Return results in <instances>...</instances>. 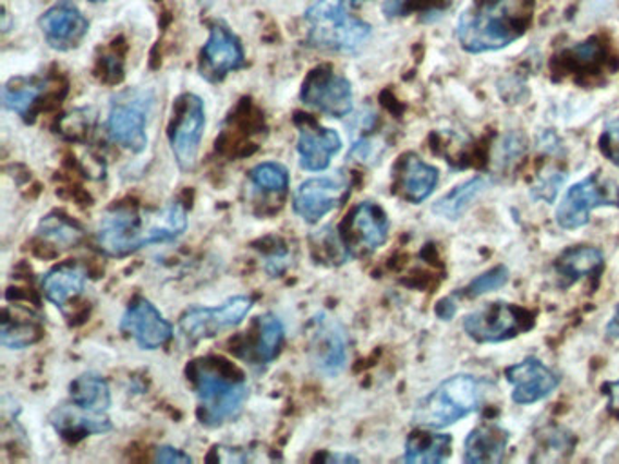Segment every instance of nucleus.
Masks as SVG:
<instances>
[{
    "label": "nucleus",
    "instance_id": "nucleus-11",
    "mask_svg": "<svg viewBox=\"0 0 619 464\" xmlns=\"http://www.w3.org/2000/svg\"><path fill=\"white\" fill-rule=\"evenodd\" d=\"M300 97L305 106L327 117H332V119H343L353 111L351 82L345 76L335 73L327 65L311 71L304 81Z\"/></svg>",
    "mask_w": 619,
    "mask_h": 464
},
{
    "label": "nucleus",
    "instance_id": "nucleus-38",
    "mask_svg": "<svg viewBox=\"0 0 619 464\" xmlns=\"http://www.w3.org/2000/svg\"><path fill=\"white\" fill-rule=\"evenodd\" d=\"M424 0H386L384 2V13L387 16H403L413 10L422 8Z\"/></svg>",
    "mask_w": 619,
    "mask_h": 464
},
{
    "label": "nucleus",
    "instance_id": "nucleus-33",
    "mask_svg": "<svg viewBox=\"0 0 619 464\" xmlns=\"http://www.w3.org/2000/svg\"><path fill=\"white\" fill-rule=\"evenodd\" d=\"M38 340V330L32 323H21L15 321L11 323L10 319H5L0 332V343L8 349H26Z\"/></svg>",
    "mask_w": 619,
    "mask_h": 464
},
{
    "label": "nucleus",
    "instance_id": "nucleus-2",
    "mask_svg": "<svg viewBox=\"0 0 619 464\" xmlns=\"http://www.w3.org/2000/svg\"><path fill=\"white\" fill-rule=\"evenodd\" d=\"M534 0H474L458 22V40L469 53L507 48L527 32Z\"/></svg>",
    "mask_w": 619,
    "mask_h": 464
},
{
    "label": "nucleus",
    "instance_id": "nucleus-32",
    "mask_svg": "<svg viewBox=\"0 0 619 464\" xmlns=\"http://www.w3.org/2000/svg\"><path fill=\"white\" fill-rule=\"evenodd\" d=\"M313 251H320V259H327L331 264H343L351 254L342 234H338L332 228L321 229L313 236Z\"/></svg>",
    "mask_w": 619,
    "mask_h": 464
},
{
    "label": "nucleus",
    "instance_id": "nucleus-39",
    "mask_svg": "<svg viewBox=\"0 0 619 464\" xmlns=\"http://www.w3.org/2000/svg\"><path fill=\"white\" fill-rule=\"evenodd\" d=\"M155 461L158 463H191L193 460L182 450L173 449V447H158L155 450Z\"/></svg>",
    "mask_w": 619,
    "mask_h": 464
},
{
    "label": "nucleus",
    "instance_id": "nucleus-36",
    "mask_svg": "<svg viewBox=\"0 0 619 464\" xmlns=\"http://www.w3.org/2000/svg\"><path fill=\"white\" fill-rule=\"evenodd\" d=\"M563 182H566V174L560 173V171H550L549 174H545L534 184L533 195L539 200L553 202Z\"/></svg>",
    "mask_w": 619,
    "mask_h": 464
},
{
    "label": "nucleus",
    "instance_id": "nucleus-19",
    "mask_svg": "<svg viewBox=\"0 0 619 464\" xmlns=\"http://www.w3.org/2000/svg\"><path fill=\"white\" fill-rule=\"evenodd\" d=\"M300 166L307 171H326L332 157L342 149V138L337 131L316 125L311 120L299 124Z\"/></svg>",
    "mask_w": 619,
    "mask_h": 464
},
{
    "label": "nucleus",
    "instance_id": "nucleus-12",
    "mask_svg": "<svg viewBox=\"0 0 619 464\" xmlns=\"http://www.w3.org/2000/svg\"><path fill=\"white\" fill-rule=\"evenodd\" d=\"M310 357L324 376H337L348 363V335L329 314H318L310 330Z\"/></svg>",
    "mask_w": 619,
    "mask_h": 464
},
{
    "label": "nucleus",
    "instance_id": "nucleus-20",
    "mask_svg": "<svg viewBox=\"0 0 619 464\" xmlns=\"http://www.w3.org/2000/svg\"><path fill=\"white\" fill-rule=\"evenodd\" d=\"M54 430L65 439H81L93 434H106L111 430V422L106 414L84 411L75 403L54 408L49 416Z\"/></svg>",
    "mask_w": 619,
    "mask_h": 464
},
{
    "label": "nucleus",
    "instance_id": "nucleus-28",
    "mask_svg": "<svg viewBox=\"0 0 619 464\" xmlns=\"http://www.w3.org/2000/svg\"><path fill=\"white\" fill-rule=\"evenodd\" d=\"M451 452V438L440 434L416 432L405 444L408 463H441Z\"/></svg>",
    "mask_w": 619,
    "mask_h": 464
},
{
    "label": "nucleus",
    "instance_id": "nucleus-41",
    "mask_svg": "<svg viewBox=\"0 0 619 464\" xmlns=\"http://www.w3.org/2000/svg\"><path fill=\"white\" fill-rule=\"evenodd\" d=\"M454 313H457V305H452L451 297L444 300V302H440V305H438V316H440V318L451 319Z\"/></svg>",
    "mask_w": 619,
    "mask_h": 464
},
{
    "label": "nucleus",
    "instance_id": "nucleus-1",
    "mask_svg": "<svg viewBox=\"0 0 619 464\" xmlns=\"http://www.w3.org/2000/svg\"><path fill=\"white\" fill-rule=\"evenodd\" d=\"M185 229L187 215L179 204L146 212L133 207H114L98 222L97 243L111 258H124L153 243L173 242Z\"/></svg>",
    "mask_w": 619,
    "mask_h": 464
},
{
    "label": "nucleus",
    "instance_id": "nucleus-21",
    "mask_svg": "<svg viewBox=\"0 0 619 464\" xmlns=\"http://www.w3.org/2000/svg\"><path fill=\"white\" fill-rule=\"evenodd\" d=\"M438 185V171L420 160L416 155H405L398 166V190L413 204L427 200Z\"/></svg>",
    "mask_w": 619,
    "mask_h": 464
},
{
    "label": "nucleus",
    "instance_id": "nucleus-30",
    "mask_svg": "<svg viewBox=\"0 0 619 464\" xmlns=\"http://www.w3.org/2000/svg\"><path fill=\"white\" fill-rule=\"evenodd\" d=\"M38 234L53 243L57 247L71 248L75 247L76 243H81L84 232L71 222L68 218L60 217V215H49L44 218L40 225H38Z\"/></svg>",
    "mask_w": 619,
    "mask_h": 464
},
{
    "label": "nucleus",
    "instance_id": "nucleus-42",
    "mask_svg": "<svg viewBox=\"0 0 619 464\" xmlns=\"http://www.w3.org/2000/svg\"><path fill=\"white\" fill-rule=\"evenodd\" d=\"M607 334L610 340H619V305L616 308L615 318L610 319L609 327H607Z\"/></svg>",
    "mask_w": 619,
    "mask_h": 464
},
{
    "label": "nucleus",
    "instance_id": "nucleus-35",
    "mask_svg": "<svg viewBox=\"0 0 619 464\" xmlns=\"http://www.w3.org/2000/svg\"><path fill=\"white\" fill-rule=\"evenodd\" d=\"M92 111L89 109H78L73 113L68 114L62 120V133L70 136L71 141H81L82 135H86L87 131L92 130L93 125Z\"/></svg>",
    "mask_w": 619,
    "mask_h": 464
},
{
    "label": "nucleus",
    "instance_id": "nucleus-7",
    "mask_svg": "<svg viewBox=\"0 0 619 464\" xmlns=\"http://www.w3.org/2000/svg\"><path fill=\"white\" fill-rule=\"evenodd\" d=\"M204 130H206V108L202 98L193 93H185L177 98L173 120L169 125V144L174 160L185 173L195 169Z\"/></svg>",
    "mask_w": 619,
    "mask_h": 464
},
{
    "label": "nucleus",
    "instance_id": "nucleus-13",
    "mask_svg": "<svg viewBox=\"0 0 619 464\" xmlns=\"http://www.w3.org/2000/svg\"><path fill=\"white\" fill-rule=\"evenodd\" d=\"M527 314L522 308L507 303H489L476 313L469 314L463 327L468 334L480 343H496L509 340L527 329Z\"/></svg>",
    "mask_w": 619,
    "mask_h": 464
},
{
    "label": "nucleus",
    "instance_id": "nucleus-14",
    "mask_svg": "<svg viewBox=\"0 0 619 464\" xmlns=\"http://www.w3.org/2000/svg\"><path fill=\"white\" fill-rule=\"evenodd\" d=\"M244 65V48L239 37L222 22L213 24L201 53V75L209 82H220Z\"/></svg>",
    "mask_w": 619,
    "mask_h": 464
},
{
    "label": "nucleus",
    "instance_id": "nucleus-27",
    "mask_svg": "<svg viewBox=\"0 0 619 464\" xmlns=\"http://www.w3.org/2000/svg\"><path fill=\"white\" fill-rule=\"evenodd\" d=\"M487 187H489V182L484 176L469 180V182L458 185L451 193H447L444 198L436 202L433 211L438 217L447 218V220H458Z\"/></svg>",
    "mask_w": 619,
    "mask_h": 464
},
{
    "label": "nucleus",
    "instance_id": "nucleus-29",
    "mask_svg": "<svg viewBox=\"0 0 619 464\" xmlns=\"http://www.w3.org/2000/svg\"><path fill=\"white\" fill-rule=\"evenodd\" d=\"M283 343L282 321L275 314H264L258 318V338L253 346V357L258 363H271Z\"/></svg>",
    "mask_w": 619,
    "mask_h": 464
},
{
    "label": "nucleus",
    "instance_id": "nucleus-5",
    "mask_svg": "<svg viewBox=\"0 0 619 464\" xmlns=\"http://www.w3.org/2000/svg\"><path fill=\"white\" fill-rule=\"evenodd\" d=\"M196 398H198V417L207 427H220L239 416L245 400L247 384L239 379L228 378L217 367L202 365L195 373Z\"/></svg>",
    "mask_w": 619,
    "mask_h": 464
},
{
    "label": "nucleus",
    "instance_id": "nucleus-6",
    "mask_svg": "<svg viewBox=\"0 0 619 464\" xmlns=\"http://www.w3.org/2000/svg\"><path fill=\"white\" fill-rule=\"evenodd\" d=\"M149 91H124L114 98L109 109L108 135L114 144L128 151H144L147 147V114L151 111Z\"/></svg>",
    "mask_w": 619,
    "mask_h": 464
},
{
    "label": "nucleus",
    "instance_id": "nucleus-15",
    "mask_svg": "<svg viewBox=\"0 0 619 464\" xmlns=\"http://www.w3.org/2000/svg\"><path fill=\"white\" fill-rule=\"evenodd\" d=\"M120 330L131 335L144 351H157L173 338V325L146 297L131 303L122 316Z\"/></svg>",
    "mask_w": 619,
    "mask_h": 464
},
{
    "label": "nucleus",
    "instance_id": "nucleus-37",
    "mask_svg": "<svg viewBox=\"0 0 619 464\" xmlns=\"http://www.w3.org/2000/svg\"><path fill=\"white\" fill-rule=\"evenodd\" d=\"M599 149L605 158L619 166V119L605 127L604 135L599 138Z\"/></svg>",
    "mask_w": 619,
    "mask_h": 464
},
{
    "label": "nucleus",
    "instance_id": "nucleus-4",
    "mask_svg": "<svg viewBox=\"0 0 619 464\" xmlns=\"http://www.w3.org/2000/svg\"><path fill=\"white\" fill-rule=\"evenodd\" d=\"M482 384L468 374L454 376L430 392L414 411L413 422L422 428H446L473 414L482 403Z\"/></svg>",
    "mask_w": 619,
    "mask_h": 464
},
{
    "label": "nucleus",
    "instance_id": "nucleus-23",
    "mask_svg": "<svg viewBox=\"0 0 619 464\" xmlns=\"http://www.w3.org/2000/svg\"><path fill=\"white\" fill-rule=\"evenodd\" d=\"M507 436L506 430L495 425H484L469 434L465 441V463H501L506 455Z\"/></svg>",
    "mask_w": 619,
    "mask_h": 464
},
{
    "label": "nucleus",
    "instance_id": "nucleus-17",
    "mask_svg": "<svg viewBox=\"0 0 619 464\" xmlns=\"http://www.w3.org/2000/svg\"><path fill=\"white\" fill-rule=\"evenodd\" d=\"M345 228L348 232L342 234V237L349 253H373L386 243L389 220L381 207L373 202H364L351 212Z\"/></svg>",
    "mask_w": 619,
    "mask_h": 464
},
{
    "label": "nucleus",
    "instance_id": "nucleus-22",
    "mask_svg": "<svg viewBox=\"0 0 619 464\" xmlns=\"http://www.w3.org/2000/svg\"><path fill=\"white\" fill-rule=\"evenodd\" d=\"M87 272L82 265L64 264L49 270L43 278V291L49 302L64 307L71 297L78 296L86 286Z\"/></svg>",
    "mask_w": 619,
    "mask_h": 464
},
{
    "label": "nucleus",
    "instance_id": "nucleus-43",
    "mask_svg": "<svg viewBox=\"0 0 619 464\" xmlns=\"http://www.w3.org/2000/svg\"><path fill=\"white\" fill-rule=\"evenodd\" d=\"M89 2H104V0H89Z\"/></svg>",
    "mask_w": 619,
    "mask_h": 464
},
{
    "label": "nucleus",
    "instance_id": "nucleus-40",
    "mask_svg": "<svg viewBox=\"0 0 619 464\" xmlns=\"http://www.w3.org/2000/svg\"><path fill=\"white\" fill-rule=\"evenodd\" d=\"M607 390H609L610 411L615 412L616 417L619 419V381L609 384Z\"/></svg>",
    "mask_w": 619,
    "mask_h": 464
},
{
    "label": "nucleus",
    "instance_id": "nucleus-18",
    "mask_svg": "<svg viewBox=\"0 0 619 464\" xmlns=\"http://www.w3.org/2000/svg\"><path fill=\"white\" fill-rule=\"evenodd\" d=\"M507 381L512 384V401L518 405H531L555 392L560 379L538 359H525L507 368Z\"/></svg>",
    "mask_w": 619,
    "mask_h": 464
},
{
    "label": "nucleus",
    "instance_id": "nucleus-3",
    "mask_svg": "<svg viewBox=\"0 0 619 464\" xmlns=\"http://www.w3.org/2000/svg\"><path fill=\"white\" fill-rule=\"evenodd\" d=\"M305 22L311 46L327 51L354 53L371 37L369 24L349 13L348 0H316Z\"/></svg>",
    "mask_w": 619,
    "mask_h": 464
},
{
    "label": "nucleus",
    "instance_id": "nucleus-10",
    "mask_svg": "<svg viewBox=\"0 0 619 464\" xmlns=\"http://www.w3.org/2000/svg\"><path fill=\"white\" fill-rule=\"evenodd\" d=\"M253 308V300L247 296H234L220 307H195L185 310L180 318V334L187 343H198L220 334L223 330L234 329L244 321Z\"/></svg>",
    "mask_w": 619,
    "mask_h": 464
},
{
    "label": "nucleus",
    "instance_id": "nucleus-8",
    "mask_svg": "<svg viewBox=\"0 0 619 464\" xmlns=\"http://www.w3.org/2000/svg\"><path fill=\"white\" fill-rule=\"evenodd\" d=\"M604 206H619V187L615 182L593 174L567 191L556 211V220L560 228L580 229L588 222L594 209Z\"/></svg>",
    "mask_w": 619,
    "mask_h": 464
},
{
    "label": "nucleus",
    "instance_id": "nucleus-9",
    "mask_svg": "<svg viewBox=\"0 0 619 464\" xmlns=\"http://www.w3.org/2000/svg\"><path fill=\"white\" fill-rule=\"evenodd\" d=\"M351 180L345 171L316 176L300 184L293 196V209L304 222L318 223L348 200Z\"/></svg>",
    "mask_w": 619,
    "mask_h": 464
},
{
    "label": "nucleus",
    "instance_id": "nucleus-34",
    "mask_svg": "<svg viewBox=\"0 0 619 464\" xmlns=\"http://www.w3.org/2000/svg\"><path fill=\"white\" fill-rule=\"evenodd\" d=\"M507 280H509V272H507L506 267H495L489 272L478 276L468 286V296L478 297L484 296L487 292L498 291V289L506 285Z\"/></svg>",
    "mask_w": 619,
    "mask_h": 464
},
{
    "label": "nucleus",
    "instance_id": "nucleus-24",
    "mask_svg": "<svg viewBox=\"0 0 619 464\" xmlns=\"http://www.w3.org/2000/svg\"><path fill=\"white\" fill-rule=\"evenodd\" d=\"M71 403L81 406L84 411L106 414L111 406V392L109 384L102 376L98 374H82L71 383Z\"/></svg>",
    "mask_w": 619,
    "mask_h": 464
},
{
    "label": "nucleus",
    "instance_id": "nucleus-25",
    "mask_svg": "<svg viewBox=\"0 0 619 464\" xmlns=\"http://www.w3.org/2000/svg\"><path fill=\"white\" fill-rule=\"evenodd\" d=\"M46 93V81L38 76H16L11 78L2 89V102L4 108L13 113L27 117L32 109L37 106L38 100Z\"/></svg>",
    "mask_w": 619,
    "mask_h": 464
},
{
    "label": "nucleus",
    "instance_id": "nucleus-16",
    "mask_svg": "<svg viewBox=\"0 0 619 464\" xmlns=\"http://www.w3.org/2000/svg\"><path fill=\"white\" fill-rule=\"evenodd\" d=\"M46 42L59 51H70L81 46L89 32V22L71 0H59L44 11L38 21Z\"/></svg>",
    "mask_w": 619,
    "mask_h": 464
},
{
    "label": "nucleus",
    "instance_id": "nucleus-31",
    "mask_svg": "<svg viewBox=\"0 0 619 464\" xmlns=\"http://www.w3.org/2000/svg\"><path fill=\"white\" fill-rule=\"evenodd\" d=\"M250 179L256 190L264 193L283 195L289 190V173L282 163H258L256 168L251 169Z\"/></svg>",
    "mask_w": 619,
    "mask_h": 464
},
{
    "label": "nucleus",
    "instance_id": "nucleus-26",
    "mask_svg": "<svg viewBox=\"0 0 619 464\" xmlns=\"http://www.w3.org/2000/svg\"><path fill=\"white\" fill-rule=\"evenodd\" d=\"M604 265V253L596 247L569 248L561 254L556 270L566 285L591 276Z\"/></svg>",
    "mask_w": 619,
    "mask_h": 464
}]
</instances>
